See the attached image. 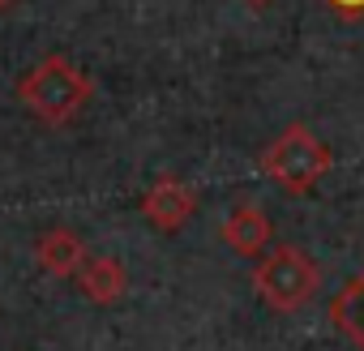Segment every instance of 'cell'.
Masks as SVG:
<instances>
[{
	"label": "cell",
	"mask_w": 364,
	"mask_h": 351,
	"mask_svg": "<svg viewBox=\"0 0 364 351\" xmlns=\"http://www.w3.org/2000/svg\"><path fill=\"white\" fill-rule=\"evenodd\" d=\"M18 99L26 103V112H31L35 120L60 129V124L77 120V116L90 107L95 82H90L69 56H56V52H52V56H43V60L18 82Z\"/></svg>",
	"instance_id": "1"
},
{
	"label": "cell",
	"mask_w": 364,
	"mask_h": 351,
	"mask_svg": "<svg viewBox=\"0 0 364 351\" xmlns=\"http://www.w3.org/2000/svg\"><path fill=\"white\" fill-rule=\"evenodd\" d=\"M262 171L270 180L291 193V198H309L330 171V146L309 129V124H287L266 150H262Z\"/></svg>",
	"instance_id": "2"
},
{
	"label": "cell",
	"mask_w": 364,
	"mask_h": 351,
	"mask_svg": "<svg viewBox=\"0 0 364 351\" xmlns=\"http://www.w3.org/2000/svg\"><path fill=\"white\" fill-rule=\"evenodd\" d=\"M321 287V270L317 261L296 249V244H270L262 257H257V270H253V291L266 308L274 313H300Z\"/></svg>",
	"instance_id": "3"
},
{
	"label": "cell",
	"mask_w": 364,
	"mask_h": 351,
	"mask_svg": "<svg viewBox=\"0 0 364 351\" xmlns=\"http://www.w3.org/2000/svg\"><path fill=\"white\" fill-rule=\"evenodd\" d=\"M198 215V193L193 185L176 180V176H159V180L141 193V219L154 227V232H180L189 219Z\"/></svg>",
	"instance_id": "4"
},
{
	"label": "cell",
	"mask_w": 364,
	"mask_h": 351,
	"mask_svg": "<svg viewBox=\"0 0 364 351\" xmlns=\"http://www.w3.org/2000/svg\"><path fill=\"white\" fill-rule=\"evenodd\" d=\"M219 240H223L232 253H240V257H262V253L274 244V223H270V215H266L262 206L240 202V206L223 219Z\"/></svg>",
	"instance_id": "5"
},
{
	"label": "cell",
	"mask_w": 364,
	"mask_h": 351,
	"mask_svg": "<svg viewBox=\"0 0 364 351\" xmlns=\"http://www.w3.org/2000/svg\"><path fill=\"white\" fill-rule=\"evenodd\" d=\"M86 244L73 227H48L39 240H35V261L43 274L52 279H77V270L86 266Z\"/></svg>",
	"instance_id": "6"
},
{
	"label": "cell",
	"mask_w": 364,
	"mask_h": 351,
	"mask_svg": "<svg viewBox=\"0 0 364 351\" xmlns=\"http://www.w3.org/2000/svg\"><path fill=\"white\" fill-rule=\"evenodd\" d=\"M77 291L99 308L120 304L129 291V270L116 257H86V266L77 270Z\"/></svg>",
	"instance_id": "7"
},
{
	"label": "cell",
	"mask_w": 364,
	"mask_h": 351,
	"mask_svg": "<svg viewBox=\"0 0 364 351\" xmlns=\"http://www.w3.org/2000/svg\"><path fill=\"white\" fill-rule=\"evenodd\" d=\"M330 321L355 351H364V270L338 287V296L330 300Z\"/></svg>",
	"instance_id": "8"
},
{
	"label": "cell",
	"mask_w": 364,
	"mask_h": 351,
	"mask_svg": "<svg viewBox=\"0 0 364 351\" xmlns=\"http://www.w3.org/2000/svg\"><path fill=\"white\" fill-rule=\"evenodd\" d=\"M338 18H364V0H326Z\"/></svg>",
	"instance_id": "9"
},
{
	"label": "cell",
	"mask_w": 364,
	"mask_h": 351,
	"mask_svg": "<svg viewBox=\"0 0 364 351\" xmlns=\"http://www.w3.org/2000/svg\"><path fill=\"white\" fill-rule=\"evenodd\" d=\"M18 5V0H0V14H5V9H14Z\"/></svg>",
	"instance_id": "10"
},
{
	"label": "cell",
	"mask_w": 364,
	"mask_h": 351,
	"mask_svg": "<svg viewBox=\"0 0 364 351\" xmlns=\"http://www.w3.org/2000/svg\"><path fill=\"white\" fill-rule=\"evenodd\" d=\"M249 5H253V9H266V5H270V0H249Z\"/></svg>",
	"instance_id": "11"
}]
</instances>
